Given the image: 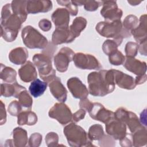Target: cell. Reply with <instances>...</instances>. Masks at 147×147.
I'll return each mask as SVG.
<instances>
[{
    "instance_id": "14",
    "label": "cell",
    "mask_w": 147,
    "mask_h": 147,
    "mask_svg": "<svg viewBox=\"0 0 147 147\" xmlns=\"http://www.w3.org/2000/svg\"><path fill=\"white\" fill-rule=\"evenodd\" d=\"M67 87L72 96L76 99H84L88 95V90L77 77L69 78L67 81Z\"/></svg>"
},
{
    "instance_id": "32",
    "label": "cell",
    "mask_w": 147,
    "mask_h": 147,
    "mask_svg": "<svg viewBox=\"0 0 147 147\" xmlns=\"http://www.w3.org/2000/svg\"><path fill=\"white\" fill-rule=\"evenodd\" d=\"M104 136L103 127L99 124H95L90 126L88 130V137L91 141L100 140Z\"/></svg>"
},
{
    "instance_id": "41",
    "label": "cell",
    "mask_w": 147,
    "mask_h": 147,
    "mask_svg": "<svg viewBox=\"0 0 147 147\" xmlns=\"http://www.w3.org/2000/svg\"><path fill=\"white\" fill-rule=\"evenodd\" d=\"M59 141V136L55 132H49L45 136V142L48 146H56Z\"/></svg>"
},
{
    "instance_id": "35",
    "label": "cell",
    "mask_w": 147,
    "mask_h": 147,
    "mask_svg": "<svg viewBox=\"0 0 147 147\" xmlns=\"http://www.w3.org/2000/svg\"><path fill=\"white\" fill-rule=\"evenodd\" d=\"M125 60V57L121 52L117 50L109 55L110 63L114 65H119L123 64Z\"/></svg>"
},
{
    "instance_id": "36",
    "label": "cell",
    "mask_w": 147,
    "mask_h": 147,
    "mask_svg": "<svg viewBox=\"0 0 147 147\" xmlns=\"http://www.w3.org/2000/svg\"><path fill=\"white\" fill-rule=\"evenodd\" d=\"M118 44L114 40H107L102 45V50L106 55H109L118 50Z\"/></svg>"
},
{
    "instance_id": "48",
    "label": "cell",
    "mask_w": 147,
    "mask_h": 147,
    "mask_svg": "<svg viewBox=\"0 0 147 147\" xmlns=\"http://www.w3.org/2000/svg\"><path fill=\"white\" fill-rule=\"evenodd\" d=\"M1 120H0V123L1 125H3L6 121V113L5 110V107L4 106L3 103L2 102V100H1Z\"/></svg>"
},
{
    "instance_id": "21",
    "label": "cell",
    "mask_w": 147,
    "mask_h": 147,
    "mask_svg": "<svg viewBox=\"0 0 147 147\" xmlns=\"http://www.w3.org/2000/svg\"><path fill=\"white\" fill-rule=\"evenodd\" d=\"M69 13L64 8H57L52 14L51 18L56 28H67L69 22Z\"/></svg>"
},
{
    "instance_id": "50",
    "label": "cell",
    "mask_w": 147,
    "mask_h": 147,
    "mask_svg": "<svg viewBox=\"0 0 147 147\" xmlns=\"http://www.w3.org/2000/svg\"><path fill=\"white\" fill-rule=\"evenodd\" d=\"M146 80V74H144L141 76H137L134 81L136 85L144 83Z\"/></svg>"
},
{
    "instance_id": "1",
    "label": "cell",
    "mask_w": 147,
    "mask_h": 147,
    "mask_svg": "<svg viewBox=\"0 0 147 147\" xmlns=\"http://www.w3.org/2000/svg\"><path fill=\"white\" fill-rule=\"evenodd\" d=\"M87 82L88 92L95 96H104L112 92L115 87L113 69L91 72Z\"/></svg>"
},
{
    "instance_id": "3",
    "label": "cell",
    "mask_w": 147,
    "mask_h": 147,
    "mask_svg": "<svg viewBox=\"0 0 147 147\" xmlns=\"http://www.w3.org/2000/svg\"><path fill=\"white\" fill-rule=\"evenodd\" d=\"M22 23L21 19L13 13L11 3H7L3 6L1 17V30L18 34Z\"/></svg>"
},
{
    "instance_id": "25",
    "label": "cell",
    "mask_w": 147,
    "mask_h": 147,
    "mask_svg": "<svg viewBox=\"0 0 147 147\" xmlns=\"http://www.w3.org/2000/svg\"><path fill=\"white\" fill-rule=\"evenodd\" d=\"M26 1H13L11 3L13 13L17 15L22 22L26 21L28 14L26 11Z\"/></svg>"
},
{
    "instance_id": "19",
    "label": "cell",
    "mask_w": 147,
    "mask_h": 147,
    "mask_svg": "<svg viewBox=\"0 0 147 147\" xmlns=\"http://www.w3.org/2000/svg\"><path fill=\"white\" fill-rule=\"evenodd\" d=\"M52 2L51 1H28L26 11L28 14L45 13L52 10Z\"/></svg>"
},
{
    "instance_id": "39",
    "label": "cell",
    "mask_w": 147,
    "mask_h": 147,
    "mask_svg": "<svg viewBox=\"0 0 147 147\" xmlns=\"http://www.w3.org/2000/svg\"><path fill=\"white\" fill-rule=\"evenodd\" d=\"M22 106L17 100L12 101L8 106L7 110L9 114L12 116H18L22 112Z\"/></svg>"
},
{
    "instance_id": "22",
    "label": "cell",
    "mask_w": 147,
    "mask_h": 147,
    "mask_svg": "<svg viewBox=\"0 0 147 147\" xmlns=\"http://www.w3.org/2000/svg\"><path fill=\"white\" fill-rule=\"evenodd\" d=\"M146 14H144L141 16L137 26L130 32L131 34L133 36L136 41L138 43L146 40Z\"/></svg>"
},
{
    "instance_id": "10",
    "label": "cell",
    "mask_w": 147,
    "mask_h": 147,
    "mask_svg": "<svg viewBox=\"0 0 147 147\" xmlns=\"http://www.w3.org/2000/svg\"><path fill=\"white\" fill-rule=\"evenodd\" d=\"M103 7L100 10V14L106 22H113L121 20L122 16V10L118 8L115 1H104Z\"/></svg>"
},
{
    "instance_id": "31",
    "label": "cell",
    "mask_w": 147,
    "mask_h": 147,
    "mask_svg": "<svg viewBox=\"0 0 147 147\" xmlns=\"http://www.w3.org/2000/svg\"><path fill=\"white\" fill-rule=\"evenodd\" d=\"M16 71L11 67H6L1 64V79L7 83H14L16 80Z\"/></svg>"
},
{
    "instance_id": "12",
    "label": "cell",
    "mask_w": 147,
    "mask_h": 147,
    "mask_svg": "<svg viewBox=\"0 0 147 147\" xmlns=\"http://www.w3.org/2000/svg\"><path fill=\"white\" fill-rule=\"evenodd\" d=\"M88 112L91 118L104 123L114 118V113L106 109L99 103H92Z\"/></svg>"
},
{
    "instance_id": "52",
    "label": "cell",
    "mask_w": 147,
    "mask_h": 147,
    "mask_svg": "<svg viewBox=\"0 0 147 147\" xmlns=\"http://www.w3.org/2000/svg\"><path fill=\"white\" fill-rule=\"evenodd\" d=\"M127 2L130 4V5L132 6H136L140 3H141V1H127Z\"/></svg>"
},
{
    "instance_id": "37",
    "label": "cell",
    "mask_w": 147,
    "mask_h": 147,
    "mask_svg": "<svg viewBox=\"0 0 147 147\" xmlns=\"http://www.w3.org/2000/svg\"><path fill=\"white\" fill-rule=\"evenodd\" d=\"M57 2L61 6H65L71 16H76L78 13V6L72 1H57Z\"/></svg>"
},
{
    "instance_id": "33",
    "label": "cell",
    "mask_w": 147,
    "mask_h": 147,
    "mask_svg": "<svg viewBox=\"0 0 147 147\" xmlns=\"http://www.w3.org/2000/svg\"><path fill=\"white\" fill-rule=\"evenodd\" d=\"M18 99V102L22 106L29 110H31L32 106L33 104V99L30 96L26 90L22 91L18 95L17 98Z\"/></svg>"
},
{
    "instance_id": "47",
    "label": "cell",
    "mask_w": 147,
    "mask_h": 147,
    "mask_svg": "<svg viewBox=\"0 0 147 147\" xmlns=\"http://www.w3.org/2000/svg\"><path fill=\"white\" fill-rule=\"evenodd\" d=\"M92 104V103L91 102L88 98H86L80 100L79 102V106L80 109H83L88 111L90 109Z\"/></svg>"
},
{
    "instance_id": "43",
    "label": "cell",
    "mask_w": 147,
    "mask_h": 147,
    "mask_svg": "<svg viewBox=\"0 0 147 147\" xmlns=\"http://www.w3.org/2000/svg\"><path fill=\"white\" fill-rule=\"evenodd\" d=\"M86 110L80 109L79 110H78L76 112H75L74 114H72V121L74 123H76L79 122V121L83 119L86 115Z\"/></svg>"
},
{
    "instance_id": "51",
    "label": "cell",
    "mask_w": 147,
    "mask_h": 147,
    "mask_svg": "<svg viewBox=\"0 0 147 147\" xmlns=\"http://www.w3.org/2000/svg\"><path fill=\"white\" fill-rule=\"evenodd\" d=\"M140 122L141 123L146 127V109L144 110V111L140 114Z\"/></svg>"
},
{
    "instance_id": "5",
    "label": "cell",
    "mask_w": 147,
    "mask_h": 147,
    "mask_svg": "<svg viewBox=\"0 0 147 147\" xmlns=\"http://www.w3.org/2000/svg\"><path fill=\"white\" fill-rule=\"evenodd\" d=\"M21 37L25 45L30 49H44L48 44L47 38L30 25L24 28Z\"/></svg>"
},
{
    "instance_id": "8",
    "label": "cell",
    "mask_w": 147,
    "mask_h": 147,
    "mask_svg": "<svg viewBox=\"0 0 147 147\" xmlns=\"http://www.w3.org/2000/svg\"><path fill=\"white\" fill-rule=\"evenodd\" d=\"M49 117L55 119L62 125L72 121V114L70 109L64 102L55 103L48 112Z\"/></svg>"
},
{
    "instance_id": "24",
    "label": "cell",
    "mask_w": 147,
    "mask_h": 147,
    "mask_svg": "<svg viewBox=\"0 0 147 147\" xmlns=\"http://www.w3.org/2000/svg\"><path fill=\"white\" fill-rule=\"evenodd\" d=\"M28 58V52L24 47H18L12 49L9 54V60L16 65L24 64Z\"/></svg>"
},
{
    "instance_id": "6",
    "label": "cell",
    "mask_w": 147,
    "mask_h": 147,
    "mask_svg": "<svg viewBox=\"0 0 147 147\" xmlns=\"http://www.w3.org/2000/svg\"><path fill=\"white\" fill-rule=\"evenodd\" d=\"M95 29L103 37L113 38L118 45H120L122 42L123 38L122 36L123 26L121 20L113 22H99L96 25Z\"/></svg>"
},
{
    "instance_id": "44",
    "label": "cell",
    "mask_w": 147,
    "mask_h": 147,
    "mask_svg": "<svg viewBox=\"0 0 147 147\" xmlns=\"http://www.w3.org/2000/svg\"><path fill=\"white\" fill-rule=\"evenodd\" d=\"M119 144L122 146H132V135L126 133L125 136L119 140Z\"/></svg>"
},
{
    "instance_id": "18",
    "label": "cell",
    "mask_w": 147,
    "mask_h": 147,
    "mask_svg": "<svg viewBox=\"0 0 147 147\" xmlns=\"http://www.w3.org/2000/svg\"><path fill=\"white\" fill-rule=\"evenodd\" d=\"M69 27L56 28L52 36V42L55 45L63 43H69L75 40Z\"/></svg>"
},
{
    "instance_id": "26",
    "label": "cell",
    "mask_w": 147,
    "mask_h": 147,
    "mask_svg": "<svg viewBox=\"0 0 147 147\" xmlns=\"http://www.w3.org/2000/svg\"><path fill=\"white\" fill-rule=\"evenodd\" d=\"M13 145L22 147L26 146L28 142L27 131L21 127H16L13 131Z\"/></svg>"
},
{
    "instance_id": "40",
    "label": "cell",
    "mask_w": 147,
    "mask_h": 147,
    "mask_svg": "<svg viewBox=\"0 0 147 147\" xmlns=\"http://www.w3.org/2000/svg\"><path fill=\"white\" fill-rule=\"evenodd\" d=\"M103 1H84V8L86 11H94L102 5Z\"/></svg>"
},
{
    "instance_id": "38",
    "label": "cell",
    "mask_w": 147,
    "mask_h": 147,
    "mask_svg": "<svg viewBox=\"0 0 147 147\" xmlns=\"http://www.w3.org/2000/svg\"><path fill=\"white\" fill-rule=\"evenodd\" d=\"M138 45L137 42H128L125 45V53L126 56L134 57L138 52Z\"/></svg>"
},
{
    "instance_id": "9",
    "label": "cell",
    "mask_w": 147,
    "mask_h": 147,
    "mask_svg": "<svg viewBox=\"0 0 147 147\" xmlns=\"http://www.w3.org/2000/svg\"><path fill=\"white\" fill-rule=\"evenodd\" d=\"M73 61L75 66L82 69L99 70L102 68V65L98 59L90 54L76 53L74 56Z\"/></svg>"
},
{
    "instance_id": "7",
    "label": "cell",
    "mask_w": 147,
    "mask_h": 147,
    "mask_svg": "<svg viewBox=\"0 0 147 147\" xmlns=\"http://www.w3.org/2000/svg\"><path fill=\"white\" fill-rule=\"evenodd\" d=\"M114 118L127 125L132 133L144 126L135 113L123 107H119L116 110L114 113Z\"/></svg>"
},
{
    "instance_id": "20",
    "label": "cell",
    "mask_w": 147,
    "mask_h": 147,
    "mask_svg": "<svg viewBox=\"0 0 147 147\" xmlns=\"http://www.w3.org/2000/svg\"><path fill=\"white\" fill-rule=\"evenodd\" d=\"M18 75L21 80L25 83H29L37 79V73L34 64L28 61L18 69Z\"/></svg>"
},
{
    "instance_id": "29",
    "label": "cell",
    "mask_w": 147,
    "mask_h": 147,
    "mask_svg": "<svg viewBox=\"0 0 147 147\" xmlns=\"http://www.w3.org/2000/svg\"><path fill=\"white\" fill-rule=\"evenodd\" d=\"M87 25V20L82 17H78L74 19L72 24L69 27L70 32L75 38L79 36L80 33L85 29Z\"/></svg>"
},
{
    "instance_id": "34",
    "label": "cell",
    "mask_w": 147,
    "mask_h": 147,
    "mask_svg": "<svg viewBox=\"0 0 147 147\" xmlns=\"http://www.w3.org/2000/svg\"><path fill=\"white\" fill-rule=\"evenodd\" d=\"M138 24V20L137 17L133 14H130L126 16L123 20L122 24L123 28L129 32H131L133 29L136 28Z\"/></svg>"
},
{
    "instance_id": "46",
    "label": "cell",
    "mask_w": 147,
    "mask_h": 147,
    "mask_svg": "<svg viewBox=\"0 0 147 147\" xmlns=\"http://www.w3.org/2000/svg\"><path fill=\"white\" fill-rule=\"evenodd\" d=\"M55 46L56 45L55 44H53L52 42L49 43L48 44V45L47 46V47L45 48V49H43L42 53L47 55L52 58V56H53L54 52L56 51V48H57L56 47H55Z\"/></svg>"
},
{
    "instance_id": "16",
    "label": "cell",
    "mask_w": 147,
    "mask_h": 147,
    "mask_svg": "<svg viewBox=\"0 0 147 147\" xmlns=\"http://www.w3.org/2000/svg\"><path fill=\"white\" fill-rule=\"evenodd\" d=\"M114 83L121 88L126 90L134 89L136 84L133 78L120 71L113 69Z\"/></svg>"
},
{
    "instance_id": "27",
    "label": "cell",
    "mask_w": 147,
    "mask_h": 147,
    "mask_svg": "<svg viewBox=\"0 0 147 147\" xmlns=\"http://www.w3.org/2000/svg\"><path fill=\"white\" fill-rule=\"evenodd\" d=\"M17 117V123L19 125H34L37 122V115L30 110L21 112Z\"/></svg>"
},
{
    "instance_id": "11",
    "label": "cell",
    "mask_w": 147,
    "mask_h": 147,
    "mask_svg": "<svg viewBox=\"0 0 147 147\" xmlns=\"http://www.w3.org/2000/svg\"><path fill=\"white\" fill-rule=\"evenodd\" d=\"M75 53L68 47H63L54 57V64L56 69L60 72H65L69 64L73 60Z\"/></svg>"
},
{
    "instance_id": "4",
    "label": "cell",
    "mask_w": 147,
    "mask_h": 147,
    "mask_svg": "<svg viewBox=\"0 0 147 147\" xmlns=\"http://www.w3.org/2000/svg\"><path fill=\"white\" fill-rule=\"evenodd\" d=\"M33 62L37 67L40 77L47 83L56 78V71L52 65V58L44 53H37L33 57Z\"/></svg>"
},
{
    "instance_id": "17",
    "label": "cell",
    "mask_w": 147,
    "mask_h": 147,
    "mask_svg": "<svg viewBox=\"0 0 147 147\" xmlns=\"http://www.w3.org/2000/svg\"><path fill=\"white\" fill-rule=\"evenodd\" d=\"M51 93L60 102H64L67 98V91L61 83L60 78L56 77L49 84Z\"/></svg>"
},
{
    "instance_id": "49",
    "label": "cell",
    "mask_w": 147,
    "mask_h": 147,
    "mask_svg": "<svg viewBox=\"0 0 147 147\" xmlns=\"http://www.w3.org/2000/svg\"><path fill=\"white\" fill-rule=\"evenodd\" d=\"M138 51H139L141 55L144 56L146 55V40L139 43Z\"/></svg>"
},
{
    "instance_id": "15",
    "label": "cell",
    "mask_w": 147,
    "mask_h": 147,
    "mask_svg": "<svg viewBox=\"0 0 147 147\" xmlns=\"http://www.w3.org/2000/svg\"><path fill=\"white\" fill-rule=\"evenodd\" d=\"M123 64L127 71L134 74L137 76H141L146 74V63L136 59L134 57L126 56Z\"/></svg>"
},
{
    "instance_id": "2",
    "label": "cell",
    "mask_w": 147,
    "mask_h": 147,
    "mask_svg": "<svg viewBox=\"0 0 147 147\" xmlns=\"http://www.w3.org/2000/svg\"><path fill=\"white\" fill-rule=\"evenodd\" d=\"M63 132L71 146H94L91 143L92 141L88 138L86 131L74 122L65 126Z\"/></svg>"
},
{
    "instance_id": "30",
    "label": "cell",
    "mask_w": 147,
    "mask_h": 147,
    "mask_svg": "<svg viewBox=\"0 0 147 147\" xmlns=\"http://www.w3.org/2000/svg\"><path fill=\"white\" fill-rule=\"evenodd\" d=\"M147 134L146 129L143 126L135 132L132 135V143L134 146H142L146 144Z\"/></svg>"
},
{
    "instance_id": "45",
    "label": "cell",
    "mask_w": 147,
    "mask_h": 147,
    "mask_svg": "<svg viewBox=\"0 0 147 147\" xmlns=\"http://www.w3.org/2000/svg\"><path fill=\"white\" fill-rule=\"evenodd\" d=\"M38 26L44 32H48L51 29L52 24L50 21L44 18V19L41 20L39 21Z\"/></svg>"
},
{
    "instance_id": "23",
    "label": "cell",
    "mask_w": 147,
    "mask_h": 147,
    "mask_svg": "<svg viewBox=\"0 0 147 147\" xmlns=\"http://www.w3.org/2000/svg\"><path fill=\"white\" fill-rule=\"evenodd\" d=\"M26 90L25 87L17 83H2L1 84V95L5 97L14 96L17 98L18 94L23 90Z\"/></svg>"
},
{
    "instance_id": "28",
    "label": "cell",
    "mask_w": 147,
    "mask_h": 147,
    "mask_svg": "<svg viewBox=\"0 0 147 147\" xmlns=\"http://www.w3.org/2000/svg\"><path fill=\"white\" fill-rule=\"evenodd\" d=\"M48 83L45 82H42L39 79H36L32 82L29 91L30 94L34 98L39 97L42 95L47 89Z\"/></svg>"
},
{
    "instance_id": "42",
    "label": "cell",
    "mask_w": 147,
    "mask_h": 147,
    "mask_svg": "<svg viewBox=\"0 0 147 147\" xmlns=\"http://www.w3.org/2000/svg\"><path fill=\"white\" fill-rule=\"evenodd\" d=\"M42 141V136L38 133L32 134L29 139V146L32 147L39 146Z\"/></svg>"
},
{
    "instance_id": "13",
    "label": "cell",
    "mask_w": 147,
    "mask_h": 147,
    "mask_svg": "<svg viewBox=\"0 0 147 147\" xmlns=\"http://www.w3.org/2000/svg\"><path fill=\"white\" fill-rule=\"evenodd\" d=\"M105 127L106 133L116 140H121L127 133L126 125L115 118L106 123Z\"/></svg>"
}]
</instances>
